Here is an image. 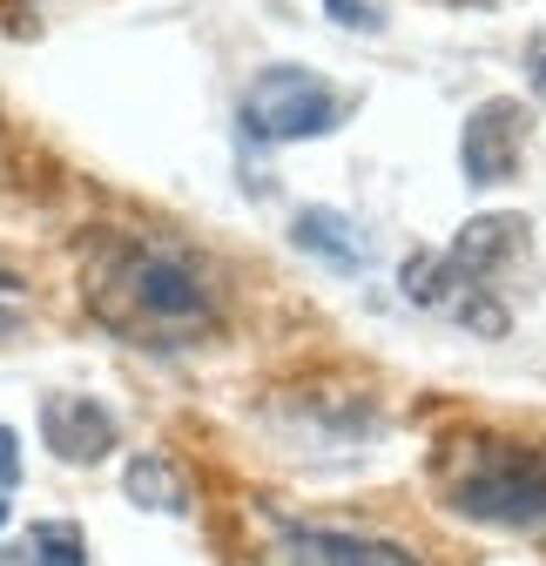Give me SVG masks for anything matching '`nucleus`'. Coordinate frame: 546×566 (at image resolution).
<instances>
[{"instance_id":"nucleus-1","label":"nucleus","mask_w":546,"mask_h":566,"mask_svg":"<svg viewBox=\"0 0 546 566\" xmlns=\"http://www.w3.org/2000/svg\"><path fill=\"white\" fill-rule=\"evenodd\" d=\"M82 304L135 350H189L223 331V276L196 243L149 230L82 237Z\"/></svg>"},{"instance_id":"nucleus-2","label":"nucleus","mask_w":546,"mask_h":566,"mask_svg":"<svg viewBox=\"0 0 546 566\" xmlns=\"http://www.w3.org/2000/svg\"><path fill=\"white\" fill-rule=\"evenodd\" d=\"M432 492L445 513L500 533H546V446L513 432H452L432 452Z\"/></svg>"},{"instance_id":"nucleus-3","label":"nucleus","mask_w":546,"mask_h":566,"mask_svg":"<svg viewBox=\"0 0 546 566\" xmlns=\"http://www.w3.org/2000/svg\"><path fill=\"white\" fill-rule=\"evenodd\" d=\"M533 223L519 217V209H480V217H465L452 230L445 250H412L398 263V283L412 304H445V297H465V291H486V283L519 263Z\"/></svg>"},{"instance_id":"nucleus-4","label":"nucleus","mask_w":546,"mask_h":566,"mask_svg":"<svg viewBox=\"0 0 546 566\" xmlns=\"http://www.w3.org/2000/svg\"><path fill=\"white\" fill-rule=\"evenodd\" d=\"M351 115H358V95L337 88L324 67H304V61H270L243 88V135L270 142V149H284V142H317L330 128H345Z\"/></svg>"},{"instance_id":"nucleus-5","label":"nucleus","mask_w":546,"mask_h":566,"mask_svg":"<svg viewBox=\"0 0 546 566\" xmlns=\"http://www.w3.org/2000/svg\"><path fill=\"white\" fill-rule=\"evenodd\" d=\"M263 566H426L405 539L385 533H345V526H304V520H270Z\"/></svg>"},{"instance_id":"nucleus-6","label":"nucleus","mask_w":546,"mask_h":566,"mask_svg":"<svg viewBox=\"0 0 546 566\" xmlns=\"http://www.w3.org/2000/svg\"><path fill=\"white\" fill-rule=\"evenodd\" d=\"M526 135H533V108H519L513 95H486L459 122V169L472 189H500L519 176L526 163Z\"/></svg>"},{"instance_id":"nucleus-7","label":"nucleus","mask_w":546,"mask_h":566,"mask_svg":"<svg viewBox=\"0 0 546 566\" xmlns=\"http://www.w3.org/2000/svg\"><path fill=\"white\" fill-rule=\"evenodd\" d=\"M41 446H48L61 465H102V459L122 446V418H115L102 398L54 391V398L41 405Z\"/></svg>"},{"instance_id":"nucleus-8","label":"nucleus","mask_w":546,"mask_h":566,"mask_svg":"<svg viewBox=\"0 0 546 566\" xmlns=\"http://www.w3.org/2000/svg\"><path fill=\"white\" fill-rule=\"evenodd\" d=\"M277 418L291 424L297 439H330L337 452L371 446L385 432V411L371 398H337V391H304L297 405H277Z\"/></svg>"},{"instance_id":"nucleus-9","label":"nucleus","mask_w":546,"mask_h":566,"mask_svg":"<svg viewBox=\"0 0 546 566\" xmlns=\"http://www.w3.org/2000/svg\"><path fill=\"white\" fill-rule=\"evenodd\" d=\"M291 243H297L304 256H317L324 270H365V263H371V243H365V230L345 217V209H324V202L297 209Z\"/></svg>"},{"instance_id":"nucleus-10","label":"nucleus","mask_w":546,"mask_h":566,"mask_svg":"<svg viewBox=\"0 0 546 566\" xmlns=\"http://www.w3.org/2000/svg\"><path fill=\"white\" fill-rule=\"evenodd\" d=\"M122 492H128V506L162 513V520H182V513H189V479H182L176 459H162V452H135V459L122 465Z\"/></svg>"},{"instance_id":"nucleus-11","label":"nucleus","mask_w":546,"mask_h":566,"mask_svg":"<svg viewBox=\"0 0 546 566\" xmlns=\"http://www.w3.org/2000/svg\"><path fill=\"white\" fill-rule=\"evenodd\" d=\"M0 196H54V163L8 122H0Z\"/></svg>"},{"instance_id":"nucleus-12","label":"nucleus","mask_w":546,"mask_h":566,"mask_svg":"<svg viewBox=\"0 0 546 566\" xmlns=\"http://www.w3.org/2000/svg\"><path fill=\"white\" fill-rule=\"evenodd\" d=\"M21 559L28 566H88V533L75 520H41V526H28Z\"/></svg>"},{"instance_id":"nucleus-13","label":"nucleus","mask_w":546,"mask_h":566,"mask_svg":"<svg viewBox=\"0 0 546 566\" xmlns=\"http://www.w3.org/2000/svg\"><path fill=\"white\" fill-rule=\"evenodd\" d=\"M28 324H34V283L8 250H0V337H21Z\"/></svg>"},{"instance_id":"nucleus-14","label":"nucleus","mask_w":546,"mask_h":566,"mask_svg":"<svg viewBox=\"0 0 546 566\" xmlns=\"http://www.w3.org/2000/svg\"><path fill=\"white\" fill-rule=\"evenodd\" d=\"M324 14L345 21V28H358V34H378V28H385V8H378V0H324Z\"/></svg>"},{"instance_id":"nucleus-15","label":"nucleus","mask_w":546,"mask_h":566,"mask_svg":"<svg viewBox=\"0 0 546 566\" xmlns=\"http://www.w3.org/2000/svg\"><path fill=\"white\" fill-rule=\"evenodd\" d=\"M526 82H533V102L546 108V28L526 34Z\"/></svg>"},{"instance_id":"nucleus-16","label":"nucleus","mask_w":546,"mask_h":566,"mask_svg":"<svg viewBox=\"0 0 546 566\" xmlns=\"http://www.w3.org/2000/svg\"><path fill=\"white\" fill-rule=\"evenodd\" d=\"M21 485V432L14 424H0V492Z\"/></svg>"},{"instance_id":"nucleus-17","label":"nucleus","mask_w":546,"mask_h":566,"mask_svg":"<svg viewBox=\"0 0 546 566\" xmlns=\"http://www.w3.org/2000/svg\"><path fill=\"white\" fill-rule=\"evenodd\" d=\"M14 520V506H8V492H0V526H8Z\"/></svg>"}]
</instances>
